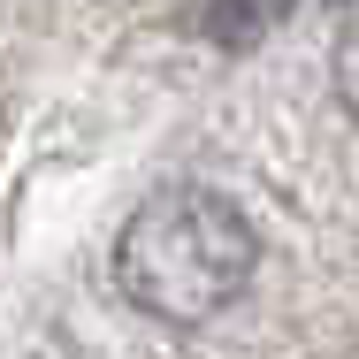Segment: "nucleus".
Instances as JSON below:
<instances>
[{
  "label": "nucleus",
  "instance_id": "f257e3e1",
  "mask_svg": "<svg viewBox=\"0 0 359 359\" xmlns=\"http://www.w3.org/2000/svg\"><path fill=\"white\" fill-rule=\"evenodd\" d=\"M252 260H260V237H252L245 207L207 191V184L145 191L130 207V222H123V237H115V283H123V298L138 313H153V321H176V329L215 321L245 290Z\"/></svg>",
  "mask_w": 359,
  "mask_h": 359
},
{
  "label": "nucleus",
  "instance_id": "f03ea898",
  "mask_svg": "<svg viewBox=\"0 0 359 359\" xmlns=\"http://www.w3.org/2000/svg\"><path fill=\"white\" fill-rule=\"evenodd\" d=\"M298 0H191V31L222 54H252L260 39H276Z\"/></svg>",
  "mask_w": 359,
  "mask_h": 359
},
{
  "label": "nucleus",
  "instance_id": "7ed1b4c3",
  "mask_svg": "<svg viewBox=\"0 0 359 359\" xmlns=\"http://www.w3.org/2000/svg\"><path fill=\"white\" fill-rule=\"evenodd\" d=\"M329 76H337V100L359 115V8L344 15V31H337V54H329Z\"/></svg>",
  "mask_w": 359,
  "mask_h": 359
}]
</instances>
